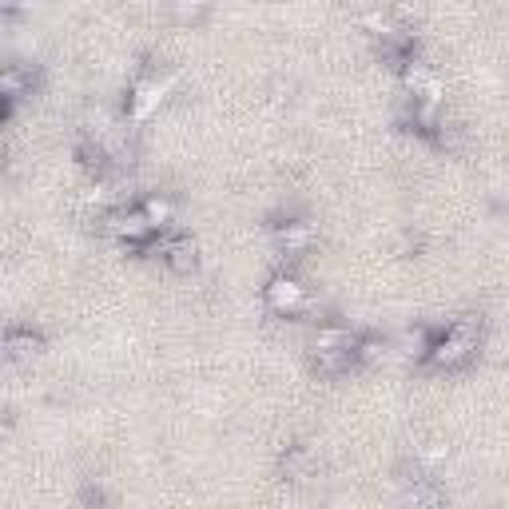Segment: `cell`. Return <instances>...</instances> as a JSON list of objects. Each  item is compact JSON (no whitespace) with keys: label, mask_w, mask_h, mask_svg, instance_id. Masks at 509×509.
<instances>
[{"label":"cell","mask_w":509,"mask_h":509,"mask_svg":"<svg viewBox=\"0 0 509 509\" xmlns=\"http://www.w3.org/2000/svg\"><path fill=\"white\" fill-rule=\"evenodd\" d=\"M477 339H482V326H477V319L454 323L446 334H438V339H434V347H430L426 362H430V367H438V370L462 367L469 354L477 350Z\"/></svg>","instance_id":"6da1fadb"},{"label":"cell","mask_w":509,"mask_h":509,"mask_svg":"<svg viewBox=\"0 0 509 509\" xmlns=\"http://www.w3.org/2000/svg\"><path fill=\"white\" fill-rule=\"evenodd\" d=\"M263 299H267V306H271L275 314H295V311H299V306L306 303V286H303L299 275L278 271L271 283L263 286Z\"/></svg>","instance_id":"7a4b0ae2"},{"label":"cell","mask_w":509,"mask_h":509,"mask_svg":"<svg viewBox=\"0 0 509 509\" xmlns=\"http://www.w3.org/2000/svg\"><path fill=\"white\" fill-rule=\"evenodd\" d=\"M168 92H171V84L168 80H159V76H148V80H140L136 88H132L128 95V112H132V120H151L159 112V104L168 100Z\"/></svg>","instance_id":"3957f363"},{"label":"cell","mask_w":509,"mask_h":509,"mask_svg":"<svg viewBox=\"0 0 509 509\" xmlns=\"http://www.w3.org/2000/svg\"><path fill=\"white\" fill-rule=\"evenodd\" d=\"M151 232H156V227H151V219L143 215V207H123L108 219V235L123 239V243H148Z\"/></svg>","instance_id":"277c9868"},{"label":"cell","mask_w":509,"mask_h":509,"mask_svg":"<svg viewBox=\"0 0 509 509\" xmlns=\"http://www.w3.org/2000/svg\"><path fill=\"white\" fill-rule=\"evenodd\" d=\"M159 255L171 275H195L199 267V251L191 239H168V243H159Z\"/></svg>","instance_id":"5b68a950"},{"label":"cell","mask_w":509,"mask_h":509,"mask_svg":"<svg viewBox=\"0 0 509 509\" xmlns=\"http://www.w3.org/2000/svg\"><path fill=\"white\" fill-rule=\"evenodd\" d=\"M354 347H359V339L339 323H323L311 334V354H339V350H354Z\"/></svg>","instance_id":"8992f818"},{"label":"cell","mask_w":509,"mask_h":509,"mask_svg":"<svg viewBox=\"0 0 509 509\" xmlns=\"http://www.w3.org/2000/svg\"><path fill=\"white\" fill-rule=\"evenodd\" d=\"M430 347H434V334H430L426 326H406V331H398L390 350H398L402 359H426Z\"/></svg>","instance_id":"52a82bcc"},{"label":"cell","mask_w":509,"mask_h":509,"mask_svg":"<svg viewBox=\"0 0 509 509\" xmlns=\"http://www.w3.org/2000/svg\"><path fill=\"white\" fill-rule=\"evenodd\" d=\"M5 350H8V359L13 362H28V359H36V354L44 350V342H41V334H32V331H8Z\"/></svg>","instance_id":"ba28073f"},{"label":"cell","mask_w":509,"mask_h":509,"mask_svg":"<svg viewBox=\"0 0 509 509\" xmlns=\"http://www.w3.org/2000/svg\"><path fill=\"white\" fill-rule=\"evenodd\" d=\"M275 239L286 251H303V247H311V227H306L303 219H286V223H278Z\"/></svg>","instance_id":"9c48e42d"},{"label":"cell","mask_w":509,"mask_h":509,"mask_svg":"<svg viewBox=\"0 0 509 509\" xmlns=\"http://www.w3.org/2000/svg\"><path fill=\"white\" fill-rule=\"evenodd\" d=\"M32 88V72L21 68V64H8L5 72H0V92H5L8 104H16V95Z\"/></svg>","instance_id":"30bf717a"},{"label":"cell","mask_w":509,"mask_h":509,"mask_svg":"<svg viewBox=\"0 0 509 509\" xmlns=\"http://www.w3.org/2000/svg\"><path fill=\"white\" fill-rule=\"evenodd\" d=\"M426 84H430V64L426 60H418V56H414V60L402 64V88H406L410 95H418Z\"/></svg>","instance_id":"8fae6325"},{"label":"cell","mask_w":509,"mask_h":509,"mask_svg":"<svg viewBox=\"0 0 509 509\" xmlns=\"http://www.w3.org/2000/svg\"><path fill=\"white\" fill-rule=\"evenodd\" d=\"M143 215L151 219V227H171V219H176V207H171V199H163V195H148L143 199Z\"/></svg>","instance_id":"7c38bea8"},{"label":"cell","mask_w":509,"mask_h":509,"mask_svg":"<svg viewBox=\"0 0 509 509\" xmlns=\"http://www.w3.org/2000/svg\"><path fill=\"white\" fill-rule=\"evenodd\" d=\"M390 354V347L382 339H359V347H354V359L362 362V367H374V362H382Z\"/></svg>","instance_id":"4fadbf2b"},{"label":"cell","mask_w":509,"mask_h":509,"mask_svg":"<svg viewBox=\"0 0 509 509\" xmlns=\"http://www.w3.org/2000/svg\"><path fill=\"white\" fill-rule=\"evenodd\" d=\"M402 505H406V509H441V494L434 486H414Z\"/></svg>","instance_id":"5bb4252c"},{"label":"cell","mask_w":509,"mask_h":509,"mask_svg":"<svg viewBox=\"0 0 509 509\" xmlns=\"http://www.w3.org/2000/svg\"><path fill=\"white\" fill-rule=\"evenodd\" d=\"M354 350H339V354H314V367L319 370H326V374H339V370H347V367H354Z\"/></svg>","instance_id":"9a60e30c"},{"label":"cell","mask_w":509,"mask_h":509,"mask_svg":"<svg viewBox=\"0 0 509 509\" xmlns=\"http://www.w3.org/2000/svg\"><path fill=\"white\" fill-rule=\"evenodd\" d=\"M306 469H311V458H306L303 450H286V458H283V474L291 477V482H303Z\"/></svg>","instance_id":"2e32d148"},{"label":"cell","mask_w":509,"mask_h":509,"mask_svg":"<svg viewBox=\"0 0 509 509\" xmlns=\"http://www.w3.org/2000/svg\"><path fill=\"white\" fill-rule=\"evenodd\" d=\"M171 16H176V21H204L207 16V5H171Z\"/></svg>","instance_id":"e0dca14e"}]
</instances>
